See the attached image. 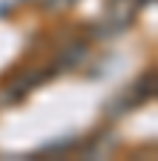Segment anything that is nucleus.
Returning a JSON list of instances; mask_svg holds the SVG:
<instances>
[{
  "label": "nucleus",
  "mask_w": 158,
  "mask_h": 161,
  "mask_svg": "<svg viewBox=\"0 0 158 161\" xmlns=\"http://www.w3.org/2000/svg\"><path fill=\"white\" fill-rule=\"evenodd\" d=\"M78 0H43V6L49 9V12H63V9H69V6H75Z\"/></svg>",
  "instance_id": "obj_1"
}]
</instances>
